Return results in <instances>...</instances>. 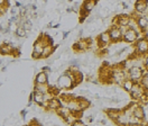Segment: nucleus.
<instances>
[{"label":"nucleus","mask_w":148,"mask_h":126,"mask_svg":"<svg viewBox=\"0 0 148 126\" xmlns=\"http://www.w3.org/2000/svg\"><path fill=\"white\" fill-rule=\"evenodd\" d=\"M56 86L60 90H70L76 86L70 70H66L63 74L58 77V79L56 81Z\"/></svg>","instance_id":"1"},{"label":"nucleus","mask_w":148,"mask_h":126,"mask_svg":"<svg viewBox=\"0 0 148 126\" xmlns=\"http://www.w3.org/2000/svg\"><path fill=\"white\" fill-rule=\"evenodd\" d=\"M138 56L141 55H147L148 54V37L144 36V37H139L137 42L135 43V53Z\"/></svg>","instance_id":"2"},{"label":"nucleus","mask_w":148,"mask_h":126,"mask_svg":"<svg viewBox=\"0 0 148 126\" xmlns=\"http://www.w3.org/2000/svg\"><path fill=\"white\" fill-rule=\"evenodd\" d=\"M146 71L147 70L145 69V66L135 65V66H131L129 70H128V77L134 82H140L141 78L144 77V74L146 73Z\"/></svg>","instance_id":"3"},{"label":"nucleus","mask_w":148,"mask_h":126,"mask_svg":"<svg viewBox=\"0 0 148 126\" xmlns=\"http://www.w3.org/2000/svg\"><path fill=\"white\" fill-rule=\"evenodd\" d=\"M46 46V42H45V38L44 35L39 36L36 39V42L34 43V48H33V57L34 59H42V55H43V51Z\"/></svg>","instance_id":"4"},{"label":"nucleus","mask_w":148,"mask_h":126,"mask_svg":"<svg viewBox=\"0 0 148 126\" xmlns=\"http://www.w3.org/2000/svg\"><path fill=\"white\" fill-rule=\"evenodd\" d=\"M139 32H137L136 29H132V28H128L125 33H123V36H122V41L126 42V43H136L137 39L139 38Z\"/></svg>","instance_id":"5"},{"label":"nucleus","mask_w":148,"mask_h":126,"mask_svg":"<svg viewBox=\"0 0 148 126\" xmlns=\"http://www.w3.org/2000/svg\"><path fill=\"white\" fill-rule=\"evenodd\" d=\"M144 90H145V88L139 82H135L132 89L130 90L129 92L131 99H134V100H141V99L144 98Z\"/></svg>","instance_id":"6"},{"label":"nucleus","mask_w":148,"mask_h":126,"mask_svg":"<svg viewBox=\"0 0 148 126\" xmlns=\"http://www.w3.org/2000/svg\"><path fill=\"white\" fill-rule=\"evenodd\" d=\"M90 47H91V39H89V38H81L79 42H76L73 45V50L77 53L84 52V51L89 50Z\"/></svg>","instance_id":"7"},{"label":"nucleus","mask_w":148,"mask_h":126,"mask_svg":"<svg viewBox=\"0 0 148 126\" xmlns=\"http://www.w3.org/2000/svg\"><path fill=\"white\" fill-rule=\"evenodd\" d=\"M97 2H98V0H84L83 6H82V9H81V15H82V17L86 18L89 16V14L92 11L93 9L95 8Z\"/></svg>","instance_id":"8"},{"label":"nucleus","mask_w":148,"mask_h":126,"mask_svg":"<svg viewBox=\"0 0 148 126\" xmlns=\"http://www.w3.org/2000/svg\"><path fill=\"white\" fill-rule=\"evenodd\" d=\"M110 34L111 41L112 43H118L122 41V32H121L120 27L119 26H111V28L108 30Z\"/></svg>","instance_id":"9"},{"label":"nucleus","mask_w":148,"mask_h":126,"mask_svg":"<svg viewBox=\"0 0 148 126\" xmlns=\"http://www.w3.org/2000/svg\"><path fill=\"white\" fill-rule=\"evenodd\" d=\"M135 19L141 33L148 32V15H137V17Z\"/></svg>","instance_id":"10"},{"label":"nucleus","mask_w":148,"mask_h":126,"mask_svg":"<svg viewBox=\"0 0 148 126\" xmlns=\"http://www.w3.org/2000/svg\"><path fill=\"white\" fill-rule=\"evenodd\" d=\"M135 12L137 15H147L148 0H137L135 3Z\"/></svg>","instance_id":"11"},{"label":"nucleus","mask_w":148,"mask_h":126,"mask_svg":"<svg viewBox=\"0 0 148 126\" xmlns=\"http://www.w3.org/2000/svg\"><path fill=\"white\" fill-rule=\"evenodd\" d=\"M62 106H63V105H62L61 99L58 98V97H56V96H53V97H52V98L49 99L46 104H45V106H44V107H46L48 110L56 111L57 109H60Z\"/></svg>","instance_id":"12"},{"label":"nucleus","mask_w":148,"mask_h":126,"mask_svg":"<svg viewBox=\"0 0 148 126\" xmlns=\"http://www.w3.org/2000/svg\"><path fill=\"white\" fill-rule=\"evenodd\" d=\"M110 43H112V41H111L109 32H103V33H101L100 35L98 36V46L103 47V46L110 44Z\"/></svg>","instance_id":"13"},{"label":"nucleus","mask_w":148,"mask_h":126,"mask_svg":"<svg viewBox=\"0 0 148 126\" xmlns=\"http://www.w3.org/2000/svg\"><path fill=\"white\" fill-rule=\"evenodd\" d=\"M15 50H16V47H15V45L12 44V43H9V44L2 43L1 47H0V53L3 56L5 55H10V54H14Z\"/></svg>","instance_id":"14"},{"label":"nucleus","mask_w":148,"mask_h":126,"mask_svg":"<svg viewBox=\"0 0 148 126\" xmlns=\"http://www.w3.org/2000/svg\"><path fill=\"white\" fill-rule=\"evenodd\" d=\"M48 83V74L47 72H38L35 77V84H44Z\"/></svg>","instance_id":"15"},{"label":"nucleus","mask_w":148,"mask_h":126,"mask_svg":"<svg viewBox=\"0 0 148 126\" xmlns=\"http://www.w3.org/2000/svg\"><path fill=\"white\" fill-rule=\"evenodd\" d=\"M33 93H34V102L38 105V106H42V107H44L45 106V95L44 93H40V92H38V91H33Z\"/></svg>","instance_id":"16"},{"label":"nucleus","mask_w":148,"mask_h":126,"mask_svg":"<svg viewBox=\"0 0 148 126\" xmlns=\"http://www.w3.org/2000/svg\"><path fill=\"white\" fill-rule=\"evenodd\" d=\"M76 99H77V101H79V108H80V110H81V111L89 109L90 106H91V101H90L88 98L83 97V96L77 97Z\"/></svg>","instance_id":"17"},{"label":"nucleus","mask_w":148,"mask_h":126,"mask_svg":"<svg viewBox=\"0 0 148 126\" xmlns=\"http://www.w3.org/2000/svg\"><path fill=\"white\" fill-rule=\"evenodd\" d=\"M121 110H122V109L109 108V109L106 111V114H107V116H108V118H109L110 120H112V122H116V120H117V118H118V116L120 115Z\"/></svg>","instance_id":"18"},{"label":"nucleus","mask_w":148,"mask_h":126,"mask_svg":"<svg viewBox=\"0 0 148 126\" xmlns=\"http://www.w3.org/2000/svg\"><path fill=\"white\" fill-rule=\"evenodd\" d=\"M132 114L137 117L138 119H140V120H145V119H146V114H145V110H144V108L141 107V106H139V105H137V107L134 109Z\"/></svg>","instance_id":"19"},{"label":"nucleus","mask_w":148,"mask_h":126,"mask_svg":"<svg viewBox=\"0 0 148 126\" xmlns=\"http://www.w3.org/2000/svg\"><path fill=\"white\" fill-rule=\"evenodd\" d=\"M57 46H54V45H46L44 51H43V55H42V59H47L52 54L54 53V51L56 50Z\"/></svg>","instance_id":"20"},{"label":"nucleus","mask_w":148,"mask_h":126,"mask_svg":"<svg viewBox=\"0 0 148 126\" xmlns=\"http://www.w3.org/2000/svg\"><path fill=\"white\" fill-rule=\"evenodd\" d=\"M49 88H51V86H49L48 83H44V84H35L34 90H35V91H38V92H40V93L46 95V93L49 92Z\"/></svg>","instance_id":"21"},{"label":"nucleus","mask_w":148,"mask_h":126,"mask_svg":"<svg viewBox=\"0 0 148 126\" xmlns=\"http://www.w3.org/2000/svg\"><path fill=\"white\" fill-rule=\"evenodd\" d=\"M56 113H57V115H58L60 117H62L63 119H65V118L69 116L72 111H71V109L67 107V106H66V107H63V106H62L60 109H57V110H56Z\"/></svg>","instance_id":"22"},{"label":"nucleus","mask_w":148,"mask_h":126,"mask_svg":"<svg viewBox=\"0 0 148 126\" xmlns=\"http://www.w3.org/2000/svg\"><path fill=\"white\" fill-rule=\"evenodd\" d=\"M134 84H135V82L131 80V79H126V80L123 81V83L121 84V87H122V89L125 90L126 92H128L129 93L130 90L132 89V87H134Z\"/></svg>","instance_id":"23"},{"label":"nucleus","mask_w":148,"mask_h":126,"mask_svg":"<svg viewBox=\"0 0 148 126\" xmlns=\"http://www.w3.org/2000/svg\"><path fill=\"white\" fill-rule=\"evenodd\" d=\"M27 33L28 32L23 26H18L17 30L15 32V35L17 38H24V37H27Z\"/></svg>","instance_id":"24"},{"label":"nucleus","mask_w":148,"mask_h":126,"mask_svg":"<svg viewBox=\"0 0 148 126\" xmlns=\"http://www.w3.org/2000/svg\"><path fill=\"white\" fill-rule=\"evenodd\" d=\"M144 88H148V71H146V73L144 74V77L141 78V80L139 82Z\"/></svg>","instance_id":"25"},{"label":"nucleus","mask_w":148,"mask_h":126,"mask_svg":"<svg viewBox=\"0 0 148 126\" xmlns=\"http://www.w3.org/2000/svg\"><path fill=\"white\" fill-rule=\"evenodd\" d=\"M71 126H86V125L84 124L81 119H76L74 123H72V125H71Z\"/></svg>","instance_id":"26"},{"label":"nucleus","mask_w":148,"mask_h":126,"mask_svg":"<svg viewBox=\"0 0 148 126\" xmlns=\"http://www.w3.org/2000/svg\"><path fill=\"white\" fill-rule=\"evenodd\" d=\"M0 7H9V0H0Z\"/></svg>","instance_id":"27"},{"label":"nucleus","mask_w":148,"mask_h":126,"mask_svg":"<svg viewBox=\"0 0 148 126\" xmlns=\"http://www.w3.org/2000/svg\"><path fill=\"white\" fill-rule=\"evenodd\" d=\"M144 66H145V69L148 71V54L144 57Z\"/></svg>","instance_id":"28"},{"label":"nucleus","mask_w":148,"mask_h":126,"mask_svg":"<svg viewBox=\"0 0 148 126\" xmlns=\"http://www.w3.org/2000/svg\"><path fill=\"white\" fill-rule=\"evenodd\" d=\"M42 71H44V72H47V73H49V72H52V69H51L49 66H43V68H42Z\"/></svg>","instance_id":"29"},{"label":"nucleus","mask_w":148,"mask_h":126,"mask_svg":"<svg viewBox=\"0 0 148 126\" xmlns=\"http://www.w3.org/2000/svg\"><path fill=\"white\" fill-rule=\"evenodd\" d=\"M143 99L148 100V88H145V90H144V98Z\"/></svg>","instance_id":"30"},{"label":"nucleus","mask_w":148,"mask_h":126,"mask_svg":"<svg viewBox=\"0 0 148 126\" xmlns=\"http://www.w3.org/2000/svg\"><path fill=\"white\" fill-rule=\"evenodd\" d=\"M20 115L25 118V116H26V110H21V113H20Z\"/></svg>","instance_id":"31"},{"label":"nucleus","mask_w":148,"mask_h":126,"mask_svg":"<svg viewBox=\"0 0 148 126\" xmlns=\"http://www.w3.org/2000/svg\"><path fill=\"white\" fill-rule=\"evenodd\" d=\"M67 35H69V32H64V33H63V38H66Z\"/></svg>","instance_id":"32"},{"label":"nucleus","mask_w":148,"mask_h":126,"mask_svg":"<svg viewBox=\"0 0 148 126\" xmlns=\"http://www.w3.org/2000/svg\"><path fill=\"white\" fill-rule=\"evenodd\" d=\"M128 126H141L140 124H129Z\"/></svg>","instance_id":"33"},{"label":"nucleus","mask_w":148,"mask_h":126,"mask_svg":"<svg viewBox=\"0 0 148 126\" xmlns=\"http://www.w3.org/2000/svg\"><path fill=\"white\" fill-rule=\"evenodd\" d=\"M141 126H148V123L147 124H141Z\"/></svg>","instance_id":"34"},{"label":"nucleus","mask_w":148,"mask_h":126,"mask_svg":"<svg viewBox=\"0 0 148 126\" xmlns=\"http://www.w3.org/2000/svg\"><path fill=\"white\" fill-rule=\"evenodd\" d=\"M69 1H70V2H72V1H73V0H69Z\"/></svg>","instance_id":"35"},{"label":"nucleus","mask_w":148,"mask_h":126,"mask_svg":"<svg viewBox=\"0 0 148 126\" xmlns=\"http://www.w3.org/2000/svg\"><path fill=\"white\" fill-rule=\"evenodd\" d=\"M44 1H45V2H46V1H47V0H44Z\"/></svg>","instance_id":"36"}]
</instances>
